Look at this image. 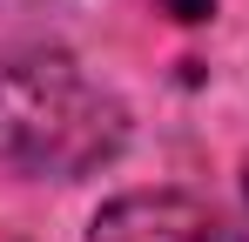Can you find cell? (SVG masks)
<instances>
[{"mask_svg": "<svg viewBox=\"0 0 249 242\" xmlns=\"http://www.w3.org/2000/svg\"><path fill=\"white\" fill-rule=\"evenodd\" d=\"M122 135H128L122 101L94 74H81L68 54L34 47V54L0 61V161L68 182L115 161Z\"/></svg>", "mask_w": 249, "mask_h": 242, "instance_id": "cell-1", "label": "cell"}, {"mask_svg": "<svg viewBox=\"0 0 249 242\" xmlns=\"http://www.w3.org/2000/svg\"><path fill=\"white\" fill-rule=\"evenodd\" d=\"M94 242H249L189 195H122L94 215Z\"/></svg>", "mask_w": 249, "mask_h": 242, "instance_id": "cell-2", "label": "cell"}, {"mask_svg": "<svg viewBox=\"0 0 249 242\" xmlns=\"http://www.w3.org/2000/svg\"><path fill=\"white\" fill-rule=\"evenodd\" d=\"M162 7L175 20H209V14H215V0H162Z\"/></svg>", "mask_w": 249, "mask_h": 242, "instance_id": "cell-3", "label": "cell"}, {"mask_svg": "<svg viewBox=\"0 0 249 242\" xmlns=\"http://www.w3.org/2000/svg\"><path fill=\"white\" fill-rule=\"evenodd\" d=\"M243 189H249V168H243Z\"/></svg>", "mask_w": 249, "mask_h": 242, "instance_id": "cell-4", "label": "cell"}]
</instances>
